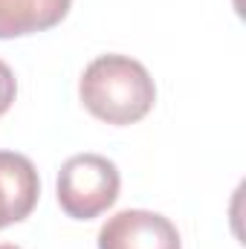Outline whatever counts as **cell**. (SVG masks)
<instances>
[{
    "mask_svg": "<svg viewBox=\"0 0 246 249\" xmlns=\"http://www.w3.org/2000/svg\"><path fill=\"white\" fill-rule=\"evenodd\" d=\"M41 194V180L29 157L0 151V229L32 214Z\"/></svg>",
    "mask_w": 246,
    "mask_h": 249,
    "instance_id": "cell-4",
    "label": "cell"
},
{
    "mask_svg": "<svg viewBox=\"0 0 246 249\" xmlns=\"http://www.w3.org/2000/svg\"><path fill=\"white\" fill-rule=\"evenodd\" d=\"M15 96H18V81H15V72L9 70V64L0 61V116L12 107Z\"/></svg>",
    "mask_w": 246,
    "mask_h": 249,
    "instance_id": "cell-6",
    "label": "cell"
},
{
    "mask_svg": "<svg viewBox=\"0 0 246 249\" xmlns=\"http://www.w3.org/2000/svg\"><path fill=\"white\" fill-rule=\"evenodd\" d=\"M78 96L84 107L107 124H133L145 119L157 102L151 72L127 55H99L87 64Z\"/></svg>",
    "mask_w": 246,
    "mask_h": 249,
    "instance_id": "cell-1",
    "label": "cell"
},
{
    "mask_svg": "<svg viewBox=\"0 0 246 249\" xmlns=\"http://www.w3.org/2000/svg\"><path fill=\"white\" fill-rule=\"evenodd\" d=\"M72 0H0V38L35 35L58 26Z\"/></svg>",
    "mask_w": 246,
    "mask_h": 249,
    "instance_id": "cell-5",
    "label": "cell"
},
{
    "mask_svg": "<svg viewBox=\"0 0 246 249\" xmlns=\"http://www.w3.org/2000/svg\"><path fill=\"white\" fill-rule=\"evenodd\" d=\"M119 168L102 154H75L58 171V206L72 220H93L119 197Z\"/></svg>",
    "mask_w": 246,
    "mask_h": 249,
    "instance_id": "cell-2",
    "label": "cell"
},
{
    "mask_svg": "<svg viewBox=\"0 0 246 249\" xmlns=\"http://www.w3.org/2000/svg\"><path fill=\"white\" fill-rule=\"evenodd\" d=\"M99 249H183V241L165 214L124 209L102 226Z\"/></svg>",
    "mask_w": 246,
    "mask_h": 249,
    "instance_id": "cell-3",
    "label": "cell"
},
{
    "mask_svg": "<svg viewBox=\"0 0 246 249\" xmlns=\"http://www.w3.org/2000/svg\"><path fill=\"white\" fill-rule=\"evenodd\" d=\"M0 249H20V247H15V244H0Z\"/></svg>",
    "mask_w": 246,
    "mask_h": 249,
    "instance_id": "cell-7",
    "label": "cell"
}]
</instances>
